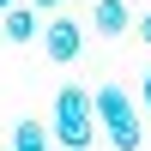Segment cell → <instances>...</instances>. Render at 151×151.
Listing matches in <instances>:
<instances>
[{
  "label": "cell",
  "instance_id": "cell-9",
  "mask_svg": "<svg viewBox=\"0 0 151 151\" xmlns=\"http://www.w3.org/2000/svg\"><path fill=\"white\" fill-rule=\"evenodd\" d=\"M139 103L151 109V73H145V79H139Z\"/></svg>",
  "mask_w": 151,
  "mask_h": 151
},
{
  "label": "cell",
  "instance_id": "cell-10",
  "mask_svg": "<svg viewBox=\"0 0 151 151\" xmlns=\"http://www.w3.org/2000/svg\"><path fill=\"white\" fill-rule=\"evenodd\" d=\"M12 6H18V0H0V12H12Z\"/></svg>",
  "mask_w": 151,
  "mask_h": 151
},
{
  "label": "cell",
  "instance_id": "cell-6",
  "mask_svg": "<svg viewBox=\"0 0 151 151\" xmlns=\"http://www.w3.org/2000/svg\"><path fill=\"white\" fill-rule=\"evenodd\" d=\"M12 151H55L48 145V127L42 121H18V127H12Z\"/></svg>",
  "mask_w": 151,
  "mask_h": 151
},
{
  "label": "cell",
  "instance_id": "cell-3",
  "mask_svg": "<svg viewBox=\"0 0 151 151\" xmlns=\"http://www.w3.org/2000/svg\"><path fill=\"white\" fill-rule=\"evenodd\" d=\"M79 48H85V24H79V18H67V12H60V18L42 24V55L55 60V67L79 60Z\"/></svg>",
  "mask_w": 151,
  "mask_h": 151
},
{
  "label": "cell",
  "instance_id": "cell-1",
  "mask_svg": "<svg viewBox=\"0 0 151 151\" xmlns=\"http://www.w3.org/2000/svg\"><path fill=\"white\" fill-rule=\"evenodd\" d=\"M91 121L109 133V145H115V151H139V145H145L139 109H133V97L121 91V85H97V91H91Z\"/></svg>",
  "mask_w": 151,
  "mask_h": 151
},
{
  "label": "cell",
  "instance_id": "cell-5",
  "mask_svg": "<svg viewBox=\"0 0 151 151\" xmlns=\"http://www.w3.org/2000/svg\"><path fill=\"white\" fill-rule=\"evenodd\" d=\"M0 24H6V42H36V12L30 6H24V0H18V6H12V12H0Z\"/></svg>",
  "mask_w": 151,
  "mask_h": 151
},
{
  "label": "cell",
  "instance_id": "cell-7",
  "mask_svg": "<svg viewBox=\"0 0 151 151\" xmlns=\"http://www.w3.org/2000/svg\"><path fill=\"white\" fill-rule=\"evenodd\" d=\"M24 6H30V12H60L67 0H24Z\"/></svg>",
  "mask_w": 151,
  "mask_h": 151
},
{
  "label": "cell",
  "instance_id": "cell-4",
  "mask_svg": "<svg viewBox=\"0 0 151 151\" xmlns=\"http://www.w3.org/2000/svg\"><path fill=\"white\" fill-rule=\"evenodd\" d=\"M91 30L97 36H127L133 30V6L127 0H97L91 6Z\"/></svg>",
  "mask_w": 151,
  "mask_h": 151
},
{
  "label": "cell",
  "instance_id": "cell-8",
  "mask_svg": "<svg viewBox=\"0 0 151 151\" xmlns=\"http://www.w3.org/2000/svg\"><path fill=\"white\" fill-rule=\"evenodd\" d=\"M133 36H139V42H151V12H145L139 24H133Z\"/></svg>",
  "mask_w": 151,
  "mask_h": 151
},
{
  "label": "cell",
  "instance_id": "cell-2",
  "mask_svg": "<svg viewBox=\"0 0 151 151\" xmlns=\"http://www.w3.org/2000/svg\"><path fill=\"white\" fill-rule=\"evenodd\" d=\"M48 133H55L60 151H91L97 121H91V97H85V85H60V91H55V121H48Z\"/></svg>",
  "mask_w": 151,
  "mask_h": 151
}]
</instances>
